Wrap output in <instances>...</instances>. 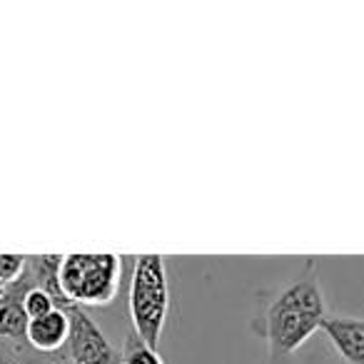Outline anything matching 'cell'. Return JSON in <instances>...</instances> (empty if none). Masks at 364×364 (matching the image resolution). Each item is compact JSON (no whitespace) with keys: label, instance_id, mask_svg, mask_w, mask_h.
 <instances>
[{"label":"cell","instance_id":"8fae6325","mask_svg":"<svg viewBox=\"0 0 364 364\" xmlns=\"http://www.w3.org/2000/svg\"><path fill=\"white\" fill-rule=\"evenodd\" d=\"M28 342H11V339H0V364H28Z\"/></svg>","mask_w":364,"mask_h":364},{"label":"cell","instance_id":"30bf717a","mask_svg":"<svg viewBox=\"0 0 364 364\" xmlns=\"http://www.w3.org/2000/svg\"><path fill=\"white\" fill-rule=\"evenodd\" d=\"M26 255H0V282L11 287L26 272Z\"/></svg>","mask_w":364,"mask_h":364},{"label":"cell","instance_id":"5bb4252c","mask_svg":"<svg viewBox=\"0 0 364 364\" xmlns=\"http://www.w3.org/2000/svg\"><path fill=\"white\" fill-rule=\"evenodd\" d=\"M28 364H41V362H28Z\"/></svg>","mask_w":364,"mask_h":364},{"label":"cell","instance_id":"ba28073f","mask_svg":"<svg viewBox=\"0 0 364 364\" xmlns=\"http://www.w3.org/2000/svg\"><path fill=\"white\" fill-rule=\"evenodd\" d=\"M120 364H165V362H162V357L155 349H150L142 339H137L135 332H130L125 344H122Z\"/></svg>","mask_w":364,"mask_h":364},{"label":"cell","instance_id":"5b68a950","mask_svg":"<svg viewBox=\"0 0 364 364\" xmlns=\"http://www.w3.org/2000/svg\"><path fill=\"white\" fill-rule=\"evenodd\" d=\"M322 332L344 364H364V319L362 317H329L322 322Z\"/></svg>","mask_w":364,"mask_h":364},{"label":"cell","instance_id":"3957f363","mask_svg":"<svg viewBox=\"0 0 364 364\" xmlns=\"http://www.w3.org/2000/svg\"><path fill=\"white\" fill-rule=\"evenodd\" d=\"M122 257L112 252L63 255L58 284L68 307H107L117 297L122 279Z\"/></svg>","mask_w":364,"mask_h":364},{"label":"cell","instance_id":"8992f818","mask_svg":"<svg viewBox=\"0 0 364 364\" xmlns=\"http://www.w3.org/2000/svg\"><path fill=\"white\" fill-rule=\"evenodd\" d=\"M68 337H70V317H68V309L63 307L53 309L46 317L31 319L26 329L28 347L41 354H55L65 349Z\"/></svg>","mask_w":364,"mask_h":364},{"label":"cell","instance_id":"7c38bea8","mask_svg":"<svg viewBox=\"0 0 364 364\" xmlns=\"http://www.w3.org/2000/svg\"><path fill=\"white\" fill-rule=\"evenodd\" d=\"M269 364H292V357H287V359H269Z\"/></svg>","mask_w":364,"mask_h":364},{"label":"cell","instance_id":"4fadbf2b","mask_svg":"<svg viewBox=\"0 0 364 364\" xmlns=\"http://www.w3.org/2000/svg\"><path fill=\"white\" fill-rule=\"evenodd\" d=\"M6 289H8V287H6V284L0 282V297H3V294H6Z\"/></svg>","mask_w":364,"mask_h":364},{"label":"cell","instance_id":"9c48e42d","mask_svg":"<svg viewBox=\"0 0 364 364\" xmlns=\"http://www.w3.org/2000/svg\"><path fill=\"white\" fill-rule=\"evenodd\" d=\"M21 302H23V312H26L28 322H31V319H38V317H46V314H50L53 309L60 307L58 299L41 287H31L26 294H23Z\"/></svg>","mask_w":364,"mask_h":364},{"label":"cell","instance_id":"52a82bcc","mask_svg":"<svg viewBox=\"0 0 364 364\" xmlns=\"http://www.w3.org/2000/svg\"><path fill=\"white\" fill-rule=\"evenodd\" d=\"M28 329V317L23 312L21 297L8 292L0 297V339H11V342H23Z\"/></svg>","mask_w":364,"mask_h":364},{"label":"cell","instance_id":"6da1fadb","mask_svg":"<svg viewBox=\"0 0 364 364\" xmlns=\"http://www.w3.org/2000/svg\"><path fill=\"white\" fill-rule=\"evenodd\" d=\"M327 304L322 279L314 257H307L302 272L292 282L259 299L252 329L267 344L269 359H287L302 349L317 329H322Z\"/></svg>","mask_w":364,"mask_h":364},{"label":"cell","instance_id":"277c9868","mask_svg":"<svg viewBox=\"0 0 364 364\" xmlns=\"http://www.w3.org/2000/svg\"><path fill=\"white\" fill-rule=\"evenodd\" d=\"M70 317V337L65 352L68 364H120V354L97 322L82 307H65Z\"/></svg>","mask_w":364,"mask_h":364},{"label":"cell","instance_id":"7a4b0ae2","mask_svg":"<svg viewBox=\"0 0 364 364\" xmlns=\"http://www.w3.org/2000/svg\"><path fill=\"white\" fill-rule=\"evenodd\" d=\"M130 279V319L137 339L155 349L162 344V332L170 312V284L165 259L160 255H137Z\"/></svg>","mask_w":364,"mask_h":364}]
</instances>
